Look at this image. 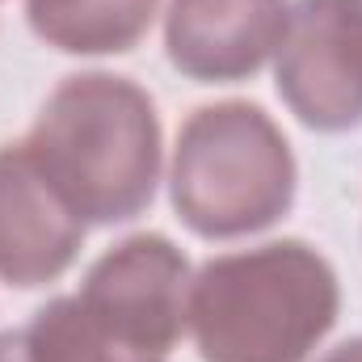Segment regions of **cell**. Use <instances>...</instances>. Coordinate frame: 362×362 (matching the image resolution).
Listing matches in <instances>:
<instances>
[{
	"instance_id": "6da1fadb",
	"label": "cell",
	"mask_w": 362,
	"mask_h": 362,
	"mask_svg": "<svg viewBox=\"0 0 362 362\" xmlns=\"http://www.w3.org/2000/svg\"><path fill=\"white\" fill-rule=\"evenodd\" d=\"M25 152L85 223H127L160 181V122L127 76H68L30 127Z\"/></svg>"
},
{
	"instance_id": "7a4b0ae2",
	"label": "cell",
	"mask_w": 362,
	"mask_h": 362,
	"mask_svg": "<svg viewBox=\"0 0 362 362\" xmlns=\"http://www.w3.org/2000/svg\"><path fill=\"white\" fill-rule=\"evenodd\" d=\"M341 308L337 274L303 240L206 262L189 286L202 362H308Z\"/></svg>"
},
{
	"instance_id": "3957f363",
	"label": "cell",
	"mask_w": 362,
	"mask_h": 362,
	"mask_svg": "<svg viewBox=\"0 0 362 362\" xmlns=\"http://www.w3.org/2000/svg\"><path fill=\"white\" fill-rule=\"evenodd\" d=\"M295 198V156L266 110L249 101L202 105L177 139L173 206L206 236L232 240L278 223Z\"/></svg>"
},
{
	"instance_id": "277c9868",
	"label": "cell",
	"mask_w": 362,
	"mask_h": 362,
	"mask_svg": "<svg viewBox=\"0 0 362 362\" xmlns=\"http://www.w3.org/2000/svg\"><path fill=\"white\" fill-rule=\"evenodd\" d=\"M278 97L312 131L362 127V0H299L291 8Z\"/></svg>"
},
{
	"instance_id": "5b68a950",
	"label": "cell",
	"mask_w": 362,
	"mask_h": 362,
	"mask_svg": "<svg viewBox=\"0 0 362 362\" xmlns=\"http://www.w3.org/2000/svg\"><path fill=\"white\" fill-rule=\"evenodd\" d=\"M76 299L127 346L169 358L189 320V270L165 236H131L93 262Z\"/></svg>"
},
{
	"instance_id": "8992f818",
	"label": "cell",
	"mask_w": 362,
	"mask_h": 362,
	"mask_svg": "<svg viewBox=\"0 0 362 362\" xmlns=\"http://www.w3.org/2000/svg\"><path fill=\"white\" fill-rule=\"evenodd\" d=\"M286 0H173L165 51L181 76L232 85L253 76L286 38Z\"/></svg>"
},
{
	"instance_id": "52a82bcc",
	"label": "cell",
	"mask_w": 362,
	"mask_h": 362,
	"mask_svg": "<svg viewBox=\"0 0 362 362\" xmlns=\"http://www.w3.org/2000/svg\"><path fill=\"white\" fill-rule=\"evenodd\" d=\"M85 219L42 177L25 144L0 148V278L42 286L76 262Z\"/></svg>"
},
{
	"instance_id": "ba28073f",
	"label": "cell",
	"mask_w": 362,
	"mask_h": 362,
	"mask_svg": "<svg viewBox=\"0 0 362 362\" xmlns=\"http://www.w3.org/2000/svg\"><path fill=\"white\" fill-rule=\"evenodd\" d=\"M34 34L68 55L135 51L156 17V0H25Z\"/></svg>"
},
{
	"instance_id": "9c48e42d",
	"label": "cell",
	"mask_w": 362,
	"mask_h": 362,
	"mask_svg": "<svg viewBox=\"0 0 362 362\" xmlns=\"http://www.w3.org/2000/svg\"><path fill=\"white\" fill-rule=\"evenodd\" d=\"M21 337L30 362H169L165 354H148L114 337L76 295L38 308Z\"/></svg>"
},
{
	"instance_id": "30bf717a",
	"label": "cell",
	"mask_w": 362,
	"mask_h": 362,
	"mask_svg": "<svg viewBox=\"0 0 362 362\" xmlns=\"http://www.w3.org/2000/svg\"><path fill=\"white\" fill-rule=\"evenodd\" d=\"M0 362H30L21 333H0Z\"/></svg>"
},
{
	"instance_id": "8fae6325",
	"label": "cell",
	"mask_w": 362,
	"mask_h": 362,
	"mask_svg": "<svg viewBox=\"0 0 362 362\" xmlns=\"http://www.w3.org/2000/svg\"><path fill=\"white\" fill-rule=\"evenodd\" d=\"M325 362H362V341H346V346H337Z\"/></svg>"
}]
</instances>
